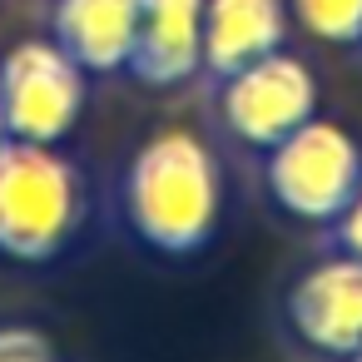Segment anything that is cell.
I'll use <instances>...</instances> for the list:
<instances>
[{"label": "cell", "instance_id": "obj_1", "mask_svg": "<svg viewBox=\"0 0 362 362\" xmlns=\"http://www.w3.org/2000/svg\"><path fill=\"white\" fill-rule=\"evenodd\" d=\"M124 218L134 238L164 258H189L214 243L223 218V169L189 124L154 129L124 169Z\"/></svg>", "mask_w": 362, "mask_h": 362}, {"label": "cell", "instance_id": "obj_2", "mask_svg": "<svg viewBox=\"0 0 362 362\" xmlns=\"http://www.w3.org/2000/svg\"><path fill=\"white\" fill-rule=\"evenodd\" d=\"M85 184L60 144L0 139V258L50 263L80 233Z\"/></svg>", "mask_w": 362, "mask_h": 362}, {"label": "cell", "instance_id": "obj_3", "mask_svg": "<svg viewBox=\"0 0 362 362\" xmlns=\"http://www.w3.org/2000/svg\"><path fill=\"white\" fill-rule=\"evenodd\" d=\"M263 189L298 223H337L362 189V144L337 119H303L263 149Z\"/></svg>", "mask_w": 362, "mask_h": 362}, {"label": "cell", "instance_id": "obj_4", "mask_svg": "<svg viewBox=\"0 0 362 362\" xmlns=\"http://www.w3.org/2000/svg\"><path fill=\"white\" fill-rule=\"evenodd\" d=\"M85 70L60 40H21L0 55L6 134L30 144H65L85 115Z\"/></svg>", "mask_w": 362, "mask_h": 362}, {"label": "cell", "instance_id": "obj_5", "mask_svg": "<svg viewBox=\"0 0 362 362\" xmlns=\"http://www.w3.org/2000/svg\"><path fill=\"white\" fill-rule=\"evenodd\" d=\"M313 115H317V75L308 70V60H298L288 50L258 55L243 70L223 75L218 119L248 149L278 144L283 134H293Z\"/></svg>", "mask_w": 362, "mask_h": 362}, {"label": "cell", "instance_id": "obj_6", "mask_svg": "<svg viewBox=\"0 0 362 362\" xmlns=\"http://www.w3.org/2000/svg\"><path fill=\"white\" fill-rule=\"evenodd\" d=\"M288 327L317 357L362 352V258L327 253L288 283Z\"/></svg>", "mask_w": 362, "mask_h": 362}, {"label": "cell", "instance_id": "obj_7", "mask_svg": "<svg viewBox=\"0 0 362 362\" xmlns=\"http://www.w3.org/2000/svg\"><path fill=\"white\" fill-rule=\"evenodd\" d=\"M204 70V0H139L129 75L139 85H184Z\"/></svg>", "mask_w": 362, "mask_h": 362}, {"label": "cell", "instance_id": "obj_8", "mask_svg": "<svg viewBox=\"0 0 362 362\" xmlns=\"http://www.w3.org/2000/svg\"><path fill=\"white\" fill-rule=\"evenodd\" d=\"M50 25L85 75H119L134 55L139 0H55Z\"/></svg>", "mask_w": 362, "mask_h": 362}, {"label": "cell", "instance_id": "obj_9", "mask_svg": "<svg viewBox=\"0 0 362 362\" xmlns=\"http://www.w3.org/2000/svg\"><path fill=\"white\" fill-rule=\"evenodd\" d=\"M288 0H204V70L218 80L258 55L283 50Z\"/></svg>", "mask_w": 362, "mask_h": 362}, {"label": "cell", "instance_id": "obj_10", "mask_svg": "<svg viewBox=\"0 0 362 362\" xmlns=\"http://www.w3.org/2000/svg\"><path fill=\"white\" fill-rule=\"evenodd\" d=\"M288 21L322 45H362V0H288Z\"/></svg>", "mask_w": 362, "mask_h": 362}, {"label": "cell", "instance_id": "obj_11", "mask_svg": "<svg viewBox=\"0 0 362 362\" xmlns=\"http://www.w3.org/2000/svg\"><path fill=\"white\" fill-rule=\"evenodd\" d=\"M0 362H60V352L30 322H0Z\"/></svg>", "mask_w": 362, "mask_h": 362}, {"label": "cell", "instance_id": "obj_12", "mask_svg": "<svg viewBox=\"0 0 362 362\" xmlns=\"http://www.w3.org/2000/svg\"><path fill=\"white\" fill-rule=\"evenodd\" d=\"M332 228H337V248H342V253H352V258H362V189L352 194V204L337 214V223H332Z\"/></svg>", "mask_w": 362, "mask_h": 362}, {"label": "cell", "instance_id": "obj_13", "mask_svg": "<svg viewBox=\"0 0 362 362\" xmlns=\"http://www.w3.org/2000/svg\"><path fill=\"white\" fill-rule=\"evenodd\" d=\"M0 139H6V110H0Z\"/></svg>", "mask_w": 362, "mask_h": 362}, {"label": "cell", "instance_id": "obj_14", "mask_svg": "<svg viewBox=\"0 0 362 362\" xmlns=\"http://www.w3.org/2000/svg\"><path fill=\"white\" fill-rule=\"evenodd\" d=\"M347 362H362V352H357V357H347Z\"/></svg>", "mask_w": 362, "mask_h": 362}]
</instances>
